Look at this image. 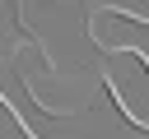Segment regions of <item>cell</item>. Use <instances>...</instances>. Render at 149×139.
<instances>
[]
</instances>
